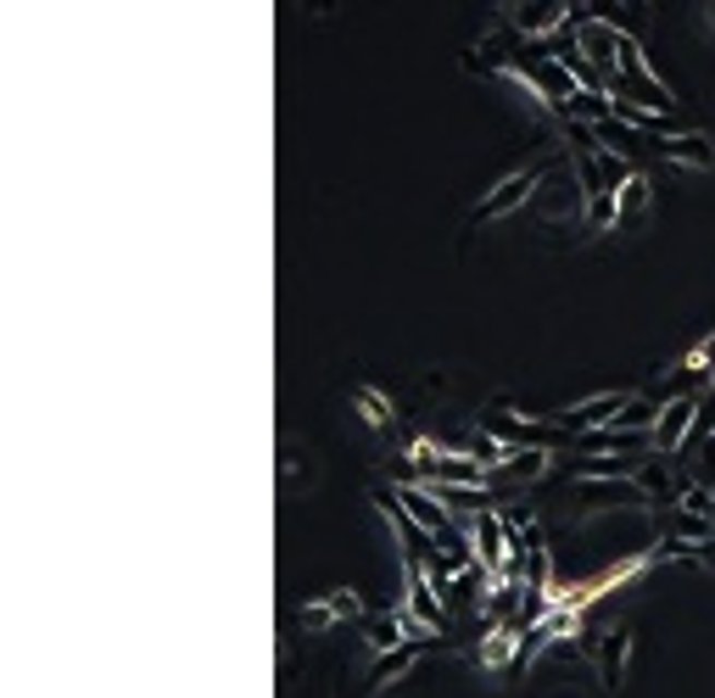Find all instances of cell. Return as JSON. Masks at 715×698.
<instances>
[{
	"mask_svg": "<svg viewBox=\"0 0 715 698\" xmlns=\"http://www.w3.org/2000/svg\"><path fill=\"white\" fill-rule=\"evenodd\" d=\"M632 397L627 392H604V397H587V402H576V408H559V413H548L553 425L570 436V442H582V436H598V431H609L615 419H621V408H627Z\"/></svg>",
	"mask_w": 715,
	"mask_h": 698,
	"instance_id": "1",
	"label": "cell"
},
{
	"mask_svg": "<svg viewBox=\"0 0 715 698\" xmlns=\"http://www.w3.org/2000/svg\"><path fill=\"white\" fill-rule=\"evenodd\" d=\"M576 7H564V0H514L503 7V23L520 34V39H553L559 28H570Z\"/></svg>",
	"mask_w": 715,
	"mask_h": 698,
	"instance_id": "2",
	"label": "cell"
},
{
	"mask_svg": "<svg viewBox=\"0 0 715 698\" xmlns=\"http://www.w3.org/2000/svg\"><path fill=\"white\" fill-rule=\"evenodd\" d=\"M699 408H704L699 392L665 397V413H659V425H654V453H659V458H677V453L688 447V436H693V425H699Z\"/></svg>",
	"mask_w": 715,
	"mask_h": 698,
	"instance_id": "3",
	"label": "cell"
},
{
	"mask_svg": "<svg viewBox=\"0 0 715 698\" xmlns=\"http://www.w3.org/2000/svg\"><path fill=\"white\" fill-rule=\"evenodd\" d=\"M537 191H543V168H520V173H509L492 196H481V202L469 207V229H475V224H487V218H503V213H514V207H526Z\"/></svg>",
	"mask_w": 715,
	"mask_h": 698,
	"instance_id": "4",
	"label": "cell"
},
{
	"mask_svg": "<svg viewBox=\"0 0 715 698\" xmlns=\"http://www.w3.org/2000/svg\"><path fill=\"white\" fill-rule=\"evenodd\" d=\"M553 458L559 453H526V447H514L498 470H487V486L503 497V492H526V486H537V481H548L553 476Z\"/></svg>",
	"mask_w": 715,
	"mask_h": 698,
	"instance_id": "5",
	"label": "cell"
},
{
	"mask_svg": "<svg viewBox=\"0 0 715 698\" xmlns=\"http://www.w3.org/2000/svg\"><path fill=\"white\" fill-rule=\"evenodd\" d=\"M403 570H408V592H403V603L397 610L403 615H414L425 631H437V626H448V603H442V592L431 587V576H425V565H414V558H403Z\"/></svg>",
	"mask_w": 715,
	"mask_h": 698,
	"instance_id": "6",
	"label": "cell"
},
{
	"mask_svg": "<svg viewBox=\"0 0 715 698\" xmlns=\"http://www.w3.org/2000/svg\"><path fill=\"white\" fill-rule=\"evenodd\" d=\"M469 542H475V558L503 581L509 576V526H503V508H492V515H475L469 520Z\"/></svg>",
	"mask_w": 715,
	"mask_h": 698,
	"instance_id": "7",
	"label": "cell"
},
{
	"mask_svg": "<svg viewBox=\"0 0 715 698\" xmlns=\"http://www.w3.org/2000/svg\"><path fill=\"white\" fill-rule=\"evenodd\" d=\"M627 660H632V626L615 621V626H604L598 642H593V665H598V682H604L609 693L627 682Z\"/></svg>",
	"mask_w": 715,
	"mask_h": 698,
	"instance_id": "8",
	"label": "cell"
},
{
	"mask_svg": "<svg viewBox=\"0 0 715 698\" xmlns=\"http://www.w3.org/2000/svg\"><path fill=\"white\" fill-rule=\"evenodd\" d=\"M397 503H403L408 515H414L425 531H431L437 542H442L448 531H458V526H453V515H448V503H442L431 486H419V481H414V486H397Z\"/></svg>",
	"mask_w": 715,
	"mask_h": 698,
	"instance_id": "9",
	"label": "cell"
},
{
	"mask_svg": "<svg viewBox=\"0 0 715 698\" xmlns=\"http://www.w3.org/2000/svg\"><path fill=\"white\" fill-rule=\"evenodd\" d=\"M659 163H677V168H715V140L688 129V134H671V140H659L654 146Z\"/></svg>",
	"mask_w": 715,
	"mask_h": 698,
	"instance_id": "10",
	"label": "cell"
},
{
	"mask_svg": "<svg viewBox=\"0 0 715 698\" xmlns=\"http://www.w3.org/2000/svg\"><path fill=\"white\" fill-rule=\"evenodd\" d=\"M437 648V637H425V642H403V648H392V654H374V665H369V687H392V682H403L425 654Z\"/></svg>",
	"mask_w": 715,
	"mask_h": 698,
	"instance_id": "11",
	"label": "cell"
},
{
	"mask_svg": "<svg viewBox=\"0 0 715 698\" xmlns=\"http://www.w3.org/2000/svg\"><path fill=\"white\" fill-rule=\"evenodd\" d=\"M364 642L374 648V654H392V648H403L408 642V621H403V610H386V615H369L364 626Z\"/></svg>",
	"mask_w": 715,
	"mask_h": 698,
	"instance_id": "12",
	"label": "cell"
},
{
	"mask_svg": "<svg viewBox=\"0 0 715 698\" xmlns=\"http://www.w3.org/2000/svg\"><path fill=\"white\" fill-rule=\"evenodd\" d=\"M615 202H621V229H637V224L648 218V202H654V179L637 168L621 191H615Z\"/></svg>",
	"mask_w": 715,
	"mask_h": 698,
	"instance_id": "13",
	"label": "cell"
},
{
	"mask_svg": "<svg viewBox=\"0 0 715 698\" xmlns=\"http://www.w3.org/2000/svg\"><path fill=\"white\" fill-rule=\"evenodd\" d=\"M353 402L364 408V419H369V425H380V431H386V425H392V419H397V413H392V402H386V397H380L374 386H353Z\"/></svg>",
	"mask_w": 715,
	"mask_h": 698,
	"instance_id": "14",
	"label": "cell"
},
{
	"mask_svg": "<svg viewBox=\"0 0 715 698\" xmlns=\"http://www.w3.org/2000/svg\"><path fill=\"white\" fill-rule=\"evenodd\" d=\"M587 229H593V236H609V229H621V202H615V196L587 202Z\"/></svg>",
	"mask_w": 715,
	"mask_h": 698,
	"instance_id": "15",
	"label": "cell"
},
{
	"mask_svg": "<svg viewBox=\"0 0 715 698\" xmlns=\"http://www.w3.org/2000/svg\"><path fill=\"white\" fill-rule=\"evenodd\" d=\"M297 621H302V631H308V637H319V631H330V626H342V615L330 610V598L302 603V615H297Z\"/></svg>",
	"mask_w": 715,
	"mask_h": 698,
	"instance_id": "16",
	"label": "cell"
},
{
	"mask_svg": "<svg viewBox=\"0 0 715 698\" xmlns=\"http://www.w3.org/2000/svg\"><path fill=\"white\" fill-rule=\"evenodd\" d=\"M710 23H715V7H710Z\"/></svg>",
	"mask_w": 715,
	"mask_h": 698,
	"instance_id": "17",
	"label": "cell"
}]
</instances>
